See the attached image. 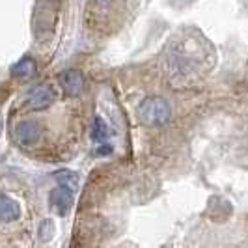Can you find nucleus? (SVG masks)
<instances>
[{
	"label": "nucleus",
	"mask_w": 248,
	"mask_h": 248,
	"mask_svg": "<svg viewBox=\"0 0 248 248\" xmlns=\"http://www.w3.org/2000/svg\"><path fill=\"white\" fill-rule=\"evenodd\" d=\"M137 116L140 124L148 127H161L170 120L172 110H170V105L161 97H146L138 105Z\"/></svg>",
	"instance_id": "nucleus-1"
},
{
	"label": "nucleus",
	"mask_w": 248,
	"mask_h": 248,
	"mask_svg": "<svg viewBox=\"0 0 248 248\" xmlns=\"http://www.w3.org/2000/svg\"><path fill=\"white\" fill-rule=\"evenodd\" d=\"M39 137H41V127H39V124L32 122V120L19 122L13 129V140L21 148H30V146L37 144Z\"/></svg>",
	"instance_id": "nucleus-2"
},
{
	"label": "nucleus",
	"mask_w": 248,
	"mask_h": 248,
	"mask_svg": "<svg viewBox=\"0 0 248 248\" xmlns=\"http://www.w3.org/2000/svg\"><path fill=\"white\" fill-rule=\"evenodd\" d=\"M73 194L75 192L73 190H69L67 186L58 185L56 188L50 190V196H49L50 207L58 213L60 217H65L67 213L71 211V207H73V203H75Z\"/></svg>",
	"instance_id": "nucleus-3"
},
{
	"label": "nucleus",
	"mask_w": 248,
	"mask_h": 248,
	"mask_svg": "<svg viewBox=\"0 0 248 248\" xmlns=\"http://www.w3.org/2000/svg\"><path fill=\"white\" fill-rule=\"evenodd\" d=\"M54 99H56L54 90L47 86V84H43V86H37L28 92L26 105H28L30 110H43V108H49L50 105L54 103Z\"/></svg>",
	"instance_id": "nucleus-4"
},
{
	"label": "nucleus",
	"mask_w": 248,
	"mask_h": 248,
	"mask_svg": "<svg viewBox=\"0 0 248 248\" xmlns=\"http://www.w3.org/2000/svg\"><path fill=\"white\" fill-rule=\"evenodd\" d=\"M58 82H60L62 90L65 92V95H69V97L80 95V92H82V88H84V78H82V75L78 73V71H75V69L62 71V73L58 75Z\"/></svg>",
	"instance_id": "nucleus-5"
},
{
	"label": "nucleus",
	"mask_w": 248,
	"mask_h": 248,
	"mask_svg": "<svg viewBox=\"0 0 248 248\" xmlns=\"http://www.w3.org/2000/svg\"><path fill=\"white\" fill-rule=\"evenodd\" d=\"M21 217V205L13 198L0 194V222H15Z\"/></svg>",
	"instance_id": "nucleus-6"
},
{
	"label": "nucleus",
	"mask_w": 248,
	"mask_h": 248,
	"mask_svg": "<svg viewBox=\"0 0 248 248\" xmlns=\"http://www.w3.org/2000/svg\"><path fill=\"white\" fill-rule=\"evenodd\" d=\"M36 73V62L32 56H23L19 62L12 67V75L17 80H28Z\"/></svg>",
	"instance_id": "nucleus-7"
},
{
	"label": "nucleus",
	"mask_w": 248,
	"mask_h": 248,
	"mask_svg": "<svg viewBox=\"0 0 248 248\" xmlns=\"http://www.w3.org/2000/svg\"><path fill=\"white\" fill-rule=\"evenodd\" d=\"M90 137L95 144H101V142H107L108 137H110V129L108 125L105 124V120L101 116H95L93 122H92V129H90Z\"/></svg>",
	"instance_id": "nucleus-8"
},
{
	"label": "nucleus",
	"mask_w": 248,
	"mask_h": 248,
	"mask_svg": "<svg viewBox=\"0 0 248 248\" xmlns=\"http://www.w3.org/2000/svg\"><path fill=\"white\" fill-rule=\"evenodd\" d=\"M54 179L58 181V185L62 186H67L69 190H73V192H77V188H78V175L75 174V172H71V170H60V172H56L54 174Z\"/></svg>",
	"instance_id": "nucleus-9"
},
{
	"label": "nucleus",
	"mask_w": 248,
	"mask_h": 248,
	"mask_svg": "<svg viewBox=\"0 0 248 248\" xmlns=\"http://www.w3.org/2000/svg\"><path fill=\"white\" fill-rule=\"evenodd\" d=\"M52 222L50 220H43V224H41V228H39V235H41V239L43 241H47V239H50L52 237Z\"/></svg>",
	"instance_id": "nucleus-10"
},
{
	"label": "nucleus",
	"mask_w": 248,
	"mask_h": 248,
	"mask_svg": "<svg viewBox=\"0 0 248 248\" xmlns=\"http://www.w3.org/2000/svg\"><path fill=\"white\" fill-rule=\"evenodd\" d=\"M112 151H114L112 144H108V142H101L99 146L95 148V155H99V157H107V155H110Z\"/></svg>",
	"instance_id": "nucleus-11"
},
{
	"label": "nucleus",
	"mask_w": 248,
	"mask_h": 248,
	"mask_svg": "<svg viewBox=\"0 0 248 248\" xmlns=\"http://www.w3.org/2000/svg\"><path fill=\"white\" fill-rule=\"evenodd\" d=\"M0 131H2V118H0Z\"/></svg>",
	"instance_id": "nucleus-12"
}]
</instances>
